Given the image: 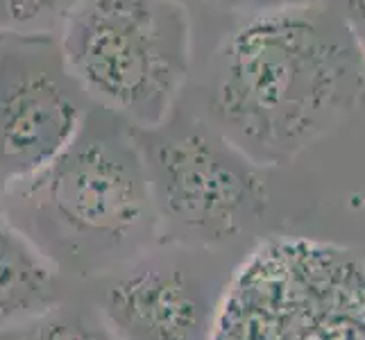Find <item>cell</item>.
<instances>
[{"mask_svg": "<svg viewBox=\"0 0 365 340\" xmlns=\"http://www.w3.org/2000/svg\"><path fill=\"white\" fill-rule=\"evenodd\" d=\"M5 36H7V34H0V46H3V41H5Z\"/></svg>", "mask_w": 365, "mask_h": 340, "instance_id": "4fadbf2b", "label": "cell"}, {"mask_svg": "<svg viewBox=\"0 0 365 340\" xmlns=\"http://www.w3.org/2000/svg\"><path fill=\"white\" fill-rule=\"evenodd\" d=\"M57 39L7 34L0 46V188L32 180L64 150L89 113Z\"/></svg>", "mask_w": 365, "mask_h": 340, "instance_id": "8992f818", "label": "cell"}, {"mask_svg": "<svg viewBox=\"0 0 365 340\" xmlns=\"http://www.w3.org/2000/svg\"><path fill=\"white\" fill-rule=\"evenodd\" d=\"M11 191L64 238L98 249L132 241L157 216L141 145L103 107L89 109L50 166L5 193Z\"/></svg>", "mask_w": 365, "mask_h": 340, "instance_id": "277c9868", "label": "cell"}, {"mask_svg": "<svg viewBox=\"0 0 365 340\" xmlns=\"http://www.w3.org/2000/svg\"><path fill=\"white\" fill-rule=\"evenodd\" d=\"M55 266L30 238L0 220V326L41 318L55 302Z\"/></svg>", "mask_w": 365, "mask_h": 340, "instance_id": "ba28073f", "label": "cell"}, {"mask_svg": "<svg viewBox=\"0 0 365 340\" xmlns=\"http://www.w3.org/2000/svg\"><path fill=\"white\" fill-rule=\"evenodd\" d=\"M182 3H184V5H186V3H188V0H182Z\"/></svg>", "mask_w": 365, "mask_h": 340, "instance_id": "5bb4252c", "label": "cell"}, {"mask_svg": "<svg viewBox=\"0 0 365 340\" xmlns=\"http://www.w3.org/2000/svg\"><path fill=\"white\" fill-rule=\"evenodd\" d=\"M213 340H365V259L274 236L236 270Z\"/></svg>", "mask_w": 365, "mask_h": 340, "instance_id": "3957f363", "label": "cell"}, {"mask_svg": "<svg viewBox=\"0 0 365 340\" xmlns=\"http://www.w3.org/2000/svg\"><path fill=\"white\" fill-rule=\"evenodd\" d=\"M141 153L157 216L200 243L243 234L268 209L263 168L211 125L163 132Z\"/></svg>", "mask_w": 365, "mask_h": 340, "instance_id": "5b68a950", "label": "cell"}, {"mask_svg": "<svg viewBox=\"0 0 365 340\" xmlns=\"http://www.w3.org/2000/svg\"><path fill=\"white\" fill-rule=\"evenodd\" d=\"M57 46L91 103L153 132L191 71V16L182 0H75Z\"/></svg>", "mask_w": 365, "mask_h": 340, "instance_id": "7a4b0ae2", "label": "cell"}, {"mask_svg": "<svg viewBox=\"0 0 365 340\" xmlns=\"http://www.w3.org/2000/svg\"><path fill=\"white\" fill-rule=\"evenodd\" d=\"M75 0H0V34H43L59 23Z\"/></svg>", "mask_w": 365, "mask_h": 340, "instance_id": "9c48e42d", "label": "cell"}, {"mask_svg": "<svg viewBox=\"0 0 365 340\" xmlns=\"http://www.w3.org/2000/svg\"><path fill=\"white\" fill-rule=\"evenodd\" d=\"M336 7V11L341 14L343 23L347 25V30L351 34V39L356 43L361 66H363V80H365V0H329ZM365 107V89H363V103Z\"/></svg>", "mask_w": 365, "mask_h": 340, "instance_id": "7c38bea8", "label": "cell"}, {"mask_svg": "<svg viewBox=\"0 0 365 340\" xmlns=\"http://www.w3.org/2000/svg\"><path fill=\"white\" fill-rule=\"evenodd\" d=\"M207 3L252 19V16H263V14H279V11L322 7L329 3V0H207Z\"/></svg>", "mask_w": 365, "mask_h": 340, "instance_id": "8fae6325", "label": "cell"}, {"mask_svg": "<svg viewBox=\"0 0 365 340\" xmlns=\"http://www.w3.org/2000/svg\"><path fill=\"white\" fill-rule=\"evenodd\" d=\"M19 340H107V336L78 318H53L25 331Z\"/></svg>", "mask_w": 365, "mask_h": 340, "instance_id": "30bf717a", "label": "cell"}, {"mask_svg": "<svg viewBox=\"0 0 365 340\" xmlns=\"http://www.w3.org/2000/svg\"><path fill=\"white\" fill-rule=\"evenodd\" d=\"M105 318L123 340H197L205 299L184 270L141 268L105 295Z\"/></svg>", "mask_w": 365, "mask_h": 340, "instance_id": "52a82bcc", "label": "cell"}, {"mask_svg": "<svg viewBox=\"0 0 365 340\" xmlns=\"http://www.w3.org/2000/svg\"><path fill=\"white\" fill-rule=\"evenodd\" d=\"M363 66L331 3L252 16L207 75L209 125L261 168L282 166L361 109Z\"/></svg>", "mask_w": 365, "mask_h": 340, "instance_id": "6da1fadb", "label": "cell"}]
</instances>
